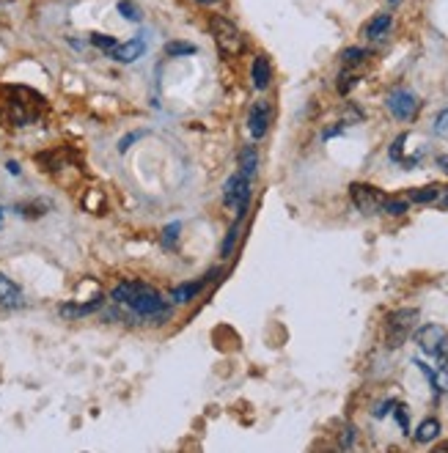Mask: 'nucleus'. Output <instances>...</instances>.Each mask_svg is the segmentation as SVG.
Here are the masks:
<instances>
[{"label": "nucleus", "mask_w": 448, "mask_h": 453, "mask_svg": "<svg viewBox=\"0 0 448 453\" xmlns=\"http://www.w3.org/2000/svg\"><path fill=\"white\" fill-rule=\"evenodd\" d=\"M251 192H253L251 179L242 170H237L226 179V184H223V203H226L229 209H234L237 217H245L248 203H251Z\"/></svg>", "instance_id": "3"}, {"label": "nucleus", "mask_w": 448, "mask_h": 453, "mask_svg": "<svg viewBox=\"0 0 448 453\" xmlns=\"http://www.w3.org/2000/svg\"><path fill=\"white\" fill-rule=\"evenodd\" d=\"M366 58H369V53H366L363 47H347V50L341 53L344 66H358V64H363Z\"/></svg>", "instance_id": "20"}, {"label": "nucleus", "mask_w": 448, "mask_h": 453, "mask_svg": "<svg viewBox=\"0 0 448 453\" xmlns=\"http://www.w3.org/2000/svg\"><path fill=\"white\" fill-rule=\"evenodd\" d=\"M390 25H393V17H390L388 12H382V14H377V17L363 28V36L371 39V42H374V39H382V36L390 31Z\"/></svg>", "instance_id": "15"}, {"label": "nucleus", "mask_w": 448, "mask_h": 453, "mask_svg": "<svg viewBox=\"0 0 448 453\" xmlns=\"http://www.w3.org/2000/svg\"><path fill=\"white\" fill-rule=\"evenodd\" d=\"M396 406V401H385L382 406H377V412H374V417H385L388 415V409H393Z\"/></svg>", "instance_id": "33"}, {"label": "nucleus", "mask_w": 448, "mask_h": 453, "mask_svg": "<svg viewBox=\"0 0 448 453\" xmlns=\"http://www.w3.org/2000/svg\"><path fill=\"white\" fill-rule=\"evenodd\" d=\"M119 12L129 20V23H138L140 20V12L135 9V3H132V0H121V3H119Z\"/></svg>", "instance_id": "25"}, {"label": "nucleus", "mask_w": 448, "mask_h": 453, "mask_svg": "<svg viewBox=\"0 0 448 453\" xmlns=\"http://www.w3.org/2000/svg\"><path fill=\"white\" fill-rule=\"evenodd\" d=\"M445 338L448 333L440 327V324H423L421 330H415V344L426 352V354H443V346H445Z\"/></svg>", "instance_id": "7"}, {"label": "nucleus", "mask_w": 448, "mask_h": 453, "mask_svg": "<svg viewBox=\"0 0 448 453\" xmlns=\"http://www.w3.org/2000/svg\"><path fill=\"white\" fill-rule=\"evenodd\" d=\"M432 132H434L437 138H443V140H448V107H445V110H440V113L434 116V124H432Z\"/></svg>", "instance_id": "21"}, {"label": "nucleus", "mask_w": 448, "mask_h": 453, "mask_svg": "<svg viewBox=\"0 0 448 453\" xmlns=\"http://www.w3.org/2000/svg\"><path fill=\"white\" fill-rule=\"evenodd\" d=\"M251 80H253V88L256 91H264L270 83H273V66L264 55L253 58V66H251Z\"/></svg>", "instance_id": "14"}, {"label": "nucleus", "mask_w": 448, "mask_h": 453, "mask_svg": "<svg viewBox=\"0 0 448 453\" xmlns=\"http://www.w3.org/2000/svg\"><path fill=\"white\" fill-rule=\"evenodd\" d=\"M105 305V300L102 297H94V300H88V302H64L61 305V316H66V319H80V316H91V313H97L99 308Z\"/></svg>", "instance_id": "13"}, {"label": "nucleus", "mask_w": 448, "mask_h": 453, "mask_svg": "<svg viewBox=\"0 0 448 453\" xmlns=\"http://www.w3.org/2000/svg\"><path fill=\"white\" fill-rule=\"evenodd\" d=\"M382 211H385V214H404V211H407V200H388V198H385Z\"/></svg>", "instance_id": "27"}, {"label": "nucleus", "mask_w": 448, "mask_h": 453, "mask_svg": "<svg viewBox=\"0 0 448 453\" xmlns=\"http://www.w3.org/2000/svg\"><path fill=\"white\" fill-rule=\"evenodd\" d=\"M349 195H352V203L358 206V211H363V214L382 211V203H385L382 190H377V187H371V184H363V181H355V184L349 187Z\"/></svg>", "instance_id": "5"}, {"label": "nucleus", "mask_w": 448, "mask_h": 453, "mask_svg": "<svg viewBox=\"0 0 448 453\" xmlns=\"http://www.w3.org/2000/svg\"><path fill=\"white\" fill-rule=\"evenodd\" d=\"M393 409H396L393 415H396V420H399V426H401V431H404V434H410V417H407V406H401V404H396Z\"/></svg>", "instance_id": "28"}, {"label": "nucleus", "mask_w": 448, "mask_h": 453, "mask_svg": "<svg viewBox=\"0 0 448 453\" xmlns=\"http://www.w3.org/2000/svg\"><path fill=\"white\" fill-rule=\"evenodd\" d=\"M385 105H388L390 116L399 118V121H410V118L418 113V96H415L412 91H407V88H396V91L388 96Z\"/></svg>", "instance_id": "6"}, {"label": "nucleus", "mask_w": 448, "mask_h": 453, "mask_svg": "<svg viewBox=\"0 0 448 453\" xmlns=\"http://www.w3.org/2000/svg\"><path fill=\"white\" fill-rule=\"evenodd\" d=\"M270 118H273V107L270 102H256L251 107V116H248V132L253 140H262L270 129Z\"/></svg>", "instance_id": "9"}, {"label": "nucleus", "mask_w": 448, "mask_h": 453, "mask_svg": "<svg viewBox=\"0 0 448 453\" xmlns=\"http://www.w3.org/2000/svg\"><path fill=\"white\" fill-rule=\"evenodd\" d=\"M110 297L119 305H124L127 311H132L138 319H143V322H168L171 319V305L162 300V294L157 289L140 283V281L119 283L110 292Z\"/></svg>", "instance_id": "1"}, {"label": "nucleus", "mask_w": 448, "mask_h": 453, "mask_svg": "<svg viewBox=\"0 0 448 453\" xmlns=\"http://www.w3.org/2000/svg\"><path fill=\"white\" fill-rule=\"evenodd\" d=\"M440 192H443L440 184H426V187L410 190V200H415V203H432V200L440 198Z\"/></svg>", "instance_id": "18"}, {"label": "nucleus", "mask_w": 448, "mask_h": 453, "mask_svg": "<svg viewBox=\"0 0 448 453\" xmlns=\"http://www.w3.org/2000/svg\"><path fill=\"white\" fill-rule=\"evenodd\" d=\"M355 83H358V75H349V72H344V75L338 77V94H349V91L355 88Z\"/></svg>", "instance_id": "26"}, {"label": "nucleus", "mask_w": 448, "mask_h": 453, "mask_svg": "<svg viewBox=\"0 0 448 453\" xmlns=\"http://www.w3.org/2000/svg\"><path fill=\"white\" fill-rule=\"evenodd\" d=\"M209 25H212V34H214V42H217L220 53L226 55V58H234V55H240L245 50V36H242V31L232 20L212 17Z\"/></svg>", "instance_id": "2"}, {"label": "nucleus", "mask_w": 448, "mask_h": 453, "mask_svg": "<svg viewBox=\"0 0 448 453\" xmlns=\"http://www.w3.org/2000/svg\"><path fill=\"white\" fill-rule=\"evenodd\" d=\"M437 165H440V168L448 173V157H437Z\"/></svg>", "instance_id": "35"}, {"label": "nucleus", "mask_w": 448, "mask_h": 453, "mask_svg": "<svg viewBox=\"0 0 448 453\" xmlns=\"http://www.w3.org/2000/svg\"><path fill=\"white\" fill-rule=\"evenodd\" d=\"M240 222H242V217H237V222L229 229L226 240H223V245H220V256H223V259H229V256L234 253V245H237V240H240Z\"/></svg>", "instance_id": "19"}, {"label": "nucleus", "mask_w": 448, "mask_h": 453, "mask_svg": "<svg viewBox=\"0 0 448 453\" xmlns=\"http://www.w3.org/2000/svg\"><path fill=\"white\" fill-rule=\"evenodd\" d=\"M341 132H344V124H333L330 129L322 132V140H330V138H336V135H341Z\"/></svg>", "instance_id": "32"}, {"label": "nucleus", "mask_w": 448, "mask_h": 453, "mask_svg": "<svg viewBox=\"0 0 448 453\" xmlns=\"http://www.w3.org/2000/svg\"><path fill=\"white\" fill-rule=\"evenodd\" d=\"M404 140H407V135H399V138L393 140V146H390V159L401 162V146H404Z\"/></svg>", "instance_id": "31"}, {"label": "nucleus", "mask_w": 448, "mask_h": 453, "mask_svg": "<svg viewBox=\"0 0 448 453\" xmlns=\"http://www.w3.org/2000/svg\"><path fill=\"white\" fill-rule=\"evenodd\" d=\"M143 53H146V42H143V36H135V39H129V42H124V44H116V50H113L110 55H113V61H119V64H132V61H138Z\"/></svg>", "instance_id": "10"}, {"label": "nucleus", "mask_w": 448, "mask_h": 453, "mask_svg": "<svg viewBox=\"0 0 448 453\" xmlns=\"http://www.w3.org/2000/svg\"><path fill=\"white\" fill-rule=\"evenodd\" d=\"M415 324H418V311H415V308H401V311L388 313V319H385L388 346H390V349H399V346L407 341V335L412 333Z\"/></svg>", "instance_id": "4"}, {"label": "nucleus", "mask_w": 448, "mask_h": 453, "mask_svg": "<svg viewBox=\"0 0 448 453\" xmlns=\"http://www.w3.org/2000/svg\"><path fill=\"white\" fill-rule=\"evenodd\" d=\"M415 442H421V445H429L432 439H437L440 437V420L437 417H426L418 428H415Z\"/></svg>", "instance_id": "17"}, {"label": "nucleus", "mask_w": 448, "mask_h": 453, "mask_svg": "<svg viewBox=\"0 0 448 453\" xmlns=\"http://www.w3.org/2000/svg\"><path fill=\"white\" fill-rule=\"evenodd\" d=\"M195 3H201V6H217L220 0H195Z\"/></svg>", "instance_id": "36"}, {"label": "nucleus", "mask_w": 448, "mask_h": 453, "mask_svg": "<svg viewBox=\"0 0 448 453\" xmlns=\"http://www.w3.org/2000/svg\"><path fill=\"white\" fill-rule=\"evenodd\" d=\"M415 365L423 371V376L429 379V385H432L434 393H448V363H440L437 368H429L426 363L415 360Z\"/></svg>", "instance_id": "11"}, {"label": "nucleus", "mask_w": 448, "mask_h": 453, "mask_svg": "<svg viewBox=\"0 0 448 453\" xmlns=\"http://www.w3.org/2000/svg\"><path fill=\"white\" fill-rule=\"evenodd\" d=\"M443 352H445V357H448V338H445V346H443Z\"/></svg>", "instance_id": "38"}, {"label": "nucleus", "mask_w": 448, "mask_h": 453, "mask_svg": "<svg viewBox=\"0 0 448 453\" xmlns=\"http://www.w3.org/2000/svg\"><path fill=\"white\" fill-rule=\"evenodd\" d=\"M217 275H220V270H212V272H206L203 278H198V281H192V283H184V286L171 289V302H173V305H187V302H192V300L206 289V283L214 281Z\"/></svg>", "instance_id": "8"}, {"label": "nucleus", "mask_w": 448, "mask_h": 453, "mask_svg": "<svg viewBox=\"0 0 448 453\" xmlns=\"http://www.w3.org/2000/svg\"><path fill=\"white\" fill-rule=\"evenodd\" d=\"M195 53V44H187V42H171L165 44V55H192Z\"/></svg>", "instance_id": "23"}, {"label": "nucleus", "mask_w": 448, "mask_h": 453, "mask_svg": "<svg viewBox=\"0 0 448 453\" xmlns=\"http://www.w3.org/2000/svg\"><path fill=\"white\" fill-rule=\"evenodd\" d=\"M143 135H146V132H132V135H127V138H121V140H119V151L124 154V151H127V148H129V146H132L135 140H140Z\"/></svg>", "instance_id": "30"}, {"label": "nucleus", "mask_w": 448, "mask_h": 453, "mask_svg": "<svg viewBox=\"0 0 448 453\" xmlns=\"http://www.w3.org/2000/svg\"><path fill=\"white\" fill-rule=\"evenodd\" d=\"M0 305L3 308H20L23 305V289L0 272Z\"/></svg>", "instance_id": "12"}, {"label": "nucleus", "mask_w": 448, "mask_h": 453, "mask_svg": "<svg viewBox=\"0 0 448 453\" xmlns=\"http://www.w3.org/2000/svg\"><path fill=\"white\" fill-rule=\"evenodd\" d=\"M9 173H12V176H20V165H17V162H9Z\"/></svg>", "instance_id": "34"}, {"label": "nucleus", "mask_w": 448, "mask_h": 453, "mask_svg": "<svg viewBox=\"0 0 448 453\" xmlns=\"http://www.w3.org/2000/svg\"><path fill=\"white\" fill-rule=\"evenodd\" d=\"M338 445H341L344 450H349V448L355 445V428H352V426H344V431H341V439H338Z\"/></svg>", "instance_id": "29"}, {"label": "nucleus", "mask_w": 448, "mask_h": 453, "mask_svg": "<svg viewBox=\"0 0 448 453\" xmlns=\"http://www.w3.org/2000/svg\"><path fill=\"white\" fill-rule=\"evenodd\" d=\"M179 231H182V222H171L168 229L162 231V245H165V248H173L176 240H179Z\"/></svg>", "instance_id": "24"}, {"label": "nucleus", "mask_w": 448, "mask_h": 453, "mask_svg": "<svg viewBox=\"0 0 448 453\" xmlns=\"http://www.w3.org/2000/svg\"><path fill=\"white\" fill-rule=\"evenodd\" d=\"M88 39H91V44H94V47H99V50H105V53H113V50H116V44H119V42H116L113 36H108V34H91Z\"/></svg>", "instance_id": "22"}, {"label": "nucleus", "mask_w": 448, "mask_h": 453, "mask_svg": "<svg viewBox=\"0 0 448 453\" xmlns=\"http://www.w3.org/2000/svg\"><path fill=\"white\" fill-rule=\"evenodd\" d=\"M240 170L248 179L256 176V170H259V148L256 146H242V151H240Z\"/></svg>", "instance_id": "16"}, {"label": "nucleus", "mask_w": 448, "mask_h": 453, "mask_svg": "<svg viewBox=\"0 0 448 453\" xmlns=\"http://www.w3.org/2000/svg\"><path fill=\"white\" fill-rule=\"evenodd\" d=\"M443 192H445V195H443V200H445V206H448V190H443Z\"/></svg>", "instance_id": "37"}]
</instances>
